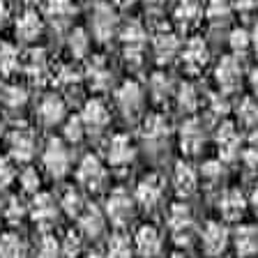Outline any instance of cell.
<instances>
[{"mask_svg": "<svg viewBox=\"0 0 258 258\" xmlns=\"http://www.w3.org/2000/svg\"><path fill=\"white\" fill-rule=\"evenodd\" d=\"M120 42H122V53L127 64L139 67L143 62L145 53V42H148V32H145L143 23L139 21H129L120 28Z\"/></svg>", "mask_w": 258, "mask_h": 258, "instance_id": "obj_1", "label": "cell"}, {"mask_svg": "<svg viewBox=\"0 0 258 258\" xmlns=\"http://www.w3.org/2000/svg\"><path fill=\"white\" fill-rule=\"evenodd\" d=\"M166 226L171 231V237L175 244H189L194 235V215L187 208V203H173L166 212Z\"/></svg>", "mask_w": 258, "mask_h": 258, "instance_id": "obj_2", "label": "cell"}, {"mask_svg": "<svg viewBox=\"0 0 258 258\" xmlns=\"http://www.w3.org/2000/svg\"><path fill=\"white\" fill-rule=\"evenodd\" d=\"M90 28L99 42H108L118 30V12L113 3H104L99 0L90 12Z\"/></svg>", "mask_w": 258, "mask_h": 258, "instance_id": "obj_3", "label": "cell"}, {"mask_svg": "<svg viewBox=\"0 0 258 258\" xmlns=\"http://www.w3.org/2000/svg\"><path fill=\"white\" fill-rule=\"evenodd\" d=\"M106 177H108L106 166H104V161L97 155H86L79 161L76 180H79V184L83 189H88V191H99V189L106 184Z\"/></svg>", "mask_w": 258, "mask_h": 258, "instance_id": "obj_4", "label": "cell"}, {"mask_svg": "<svg viewBox=\"0 0 258 258\" xmlns=\"http://www.w3.org/2000/svg\"><path fill=\"white\" fill-rule=\"evenodd\" d=\"M134 205H136V201L132 199L124 189H113L106 199L104 215H106V219L111 221L113 226H124L134 217Z\"/></svg>", "mask_w": 258, "mask_h": 258, "instance_id": "obj_5", "label": "cell"}, {"mask_svg": "<svg viewBox=\"0 0 258 258\" xmlns=\"http://www.w3.org/2000/svg\"><path fill=\"white\" fill-rule=\"evenodd\" d=\"M228 242H231V233L221 221H208L201 231V249H203L205 256L217 258L228 249Z\"/></svg>", "mask_w": 258, "mask_h": 258, "instance_id": "obj_6", "label": "cell"}, {"mask_svg": "<svg viewBox=\"0 0 258 258\" xmlns=\"http://www.w3.org/2000/svg\"><path fill=\"white\" fill-rule=\"evenodd\" d=\"M58 212H60V203L46 191H37L35 199H32L30 208H28V215L39 228H51L55 226V219H58Z\"/></svg>", "mask_w": 258, "mask_h": 258, "instance_id": "obj_7", "label": "cell"}, {"mask_svg": "<svg viewBox=\"0 0 258 258\" xmlns=\"http://www.w3.org/2000/svg\"><path fill=\"white\" fill-rule=\"evenodd\" d=\"M242 76H244V70H242V62L237 55H224V58L217 62L215 79L224 95L235 92L237 88L242 86Z\"/></svg>", "mask_w": 258, "mask_h": 258, "instance_id": "obj_8", "label": "cell"}, {"mask_svg": "<svg viewBox=\"0 0 258 258\" xmlns=\"http://www.w3.org/2000/svg\"><path fill=\"white\" fill-rule=\"evenodd\" d=\"M42 164L53 177H62L70 171V148L62 139H51L42 152Z\"/></svg>", "mask_w": 258, "mask_h": 258, "instance_id": "obj_9", "label": "cell"}, {"mask_svg": "<svg viewBox=\"0 0 258 258\" xmlns=\"http://www.w3.org/2000/svg\"><path fill=\"white\" fill-rule=\"evenodd\" d=\"M7 148H10V155L14 161H30L37 152V139H35V132L28 127H16L14 132L7 139Z\"/></svg>", "mask_w": 258, "mask_h": 258, "instance_id": "obj_10", "label": "cell"}, {"mask_svg": "<svg viewBox=\"0 0 258 258\" xmlns=\"http://www.w3.org/2000/svg\"><path fill=\"white\" fill-rule=\"evenodd\" d=\"M180 60L182 67L189 74H199L205 70V64L210 60V48L203 37H191L182 48H180Z\"/></svg>", "mask_w": 258, "mask_h": 258, "instance_id": "obj_11", "label": "cell"}, {"mask_svg": "<svg viewBox=\"0 0 258 258\" xmlns=\"http://www.w3.org/2000/svg\"><path fill=\"white\" fill-rule=\"evenodd\" d=\"M136 157V148L127 134H113L106 143V161L115 168L129 166Z\"/></svg>", "mask_w": 258, "mask_h": 258, "instance_id": "obj_12", "label": "cell"}, {"mask_svg": "<svg viewBox=\"0 0 258 258\" xmlns=\"http://www.w3.org/2000/svg\"><path fill=\"white\" fill-rule=\"evenodd\" d=\"M143 99L145 92L141 88V83H136V81H124L122 86L115 90V104L127 118H134L136 113L143 108Z\"/></svg>", "mask_w": 258, "mask_h": 258, "instance_id": "obj_13", "label": "cell"}, {"mask_svg": "<svg viewBox=\"0 0 258 258\" xmlns=\"http://www.w3.org/2000/svg\"><path fill=\"white\" fill-rule=\"evenodd\" d=\"M217 150L224 161H233L242 155V136L233 122H224L217 129Z\"/></svg>", "mask_w": 258, "mask_h": 258, "instance_id": "obj_14", "label": "cell"}, {"mask_svg": "<svg viewBox=\"0 0 258 258\" xmlns=\"http://www.w3.org/2000/svg\"><path fill=\"white\" fill-rule=\"evenodd\" d=\"M164 199V180L155 173L145 175L139 184H136V191H134V201L141 205V208H157Z\"/></svg>", "mask_w": 258, "mask_h": 258, "instance_id": "obj_15", "label": "cell"}, {"mask_svg": "<svg viewBox=\"0 0 258 258\" xmlns=\"http://www.w3.org/2000/svg\"><path fill=\"white\" fill-rule=\"evenodd\" d=\"M81 120H83V127L88 134H99L111 122V113L102 99H88L83 104V111H81Z\"/></svg>", "mask_w": 258, "mask_h": 258, "instance_id": "obj_16", "label": "cell"}, {"mask_svg": "<svg viewBox=\"0 0 258 258\" xmlns=\"http://www.w3.org/2000/svg\"><path fill=\"white\" fill-rule=\"evenodd\" d=\"M132 242H134V251L139 253L141 258H155V256H159L161 247H164L161 233L157 231L155 226H150V224L141 226Z\"/></svg>", "mask_w": 258, "mask_h": 258, "instance_id": "obj_17", "label": "cell"}, {"mask_svg": "<svg viewBox=\"0 0 258 258\" xmlns=\"http://www.w3.org/2000/svg\"><path fill=\"white\" fill-rule=\"evenodd\" d=\"M152 51H155L157 62H171L177 53H180V39L171 28H161L152 37Z\"/></svg>", "mask_w": 258, "mask_h": 258, "instance_id": "obj_18", "label": "cell"}, {"mask_svg": "<svg viewBox=\"0 0 258 258\" xmlns=\"http://www.w3.org/2000/svg\"><path fill=\"white\" fill-rule=\"evenodd\" d=\"M64 111H67L64 99L58 92H51V95L42 97V102H39V106H37V118L44 127H55V124L62 122Z\"/></svg>", "mask_w": 258, "mask_h": 258, "instance_id": "obj_19", "label": "cell"}, {"mask_svg": "<svg viewBox=\"0 0 258 258\" xmlns=\"http://www.w3.org/2000/svg\"><path fill=\"white\" fill-rule=\"evenodd\" d=\"M205 143V127L199 118H189L187 122L180 127V148L184 155H196L201 152Z\"/></svg>", "mask_w": 258, "mask_h": 258, "instance_id": "obj_20", "label": "cell"}, {"mask_svg": "<svg viewBox=\"0 0 258 258\" xmlns=\"http://www.w3.org/2000/svg\"><path fill=\"white\" fill-rule=\"evenodd\" d=\"M21 67L32 83H44V81L51 79V62H48L46 51H42V48L28 51V55H26Z\"/></svg>", "mask_w": 258, "mask_h": 258, "instance_id": "obj_21", "label": "cell"}, {"mask_svg": "<svg viewBox=\"0 0 258 258\" xmlns=\"http://www.w3.org/2000/svg\"><path fill=\"white\" fill-rule=\"evenodd\" d=\"M217 208H219L221 217H224L226 221H237L244 215V210H247V199H244V194H242L240 189L231 187L219 196Z\"/></svg>", "mask_w": 258, "mask_h": 258, "instance_id": "obj_22", "label": "cell"}, {"mask_svg": "<svg viewBox=\"0 0 258 258\" xmlns=\"http://www.w3.org/2000/svg\"><path fill=\"white\" fill-rule=\"evenodd\" d=\"M104 228H106V215L95 205H86L83 212L79 215V233L95 240L104 233Z\"/></svg>", "mask_w": 258, "mask_h": 258, "instance_id": "obj_23", "label": "cell"}, {"mask_svg": "<svg viewBox=\"0 0 258 258\" xmlns=\"http://www.w3.org/2000/svg\"><path fill=\"white\" fill-rule=\"evenodd\" d=\"M44 32V19L35 10H26L16 19V37L21 42H37Z\"/></svg>", "mask_w": 258, "mask_h": 258, "instance_id": "obj_24", "label": "cell"}, {"mask_svg": "<svg viewBox=\"0 0 258 258\" xmlns=\"http://www.w3.org/2000/svg\"><path fill=\"white\" fill-rule=\"evenodd\" d=\"M233 244H235V253L240 258H253L258 253V226H240L233 235Z\"/></svg>", "mask_w": 258, "mask_h": 258, "instance_id": "obj_25", "label": "cell"}, {"mask_svg": "<svg viewBox=\"0 0 258 258\" xmlns=\"http://www.w3.org/2000/svg\"><path fill=\"white\" fill-rule=\"evenodd\" d=\"M44 19L51 21L53 26L62 28L74 19L76 14V7L72 0H44V10H42Z\"/></svg>", "mask_w": 258, "mask_h": 258, "instance_id": "obj_26", "label": "cell"}, {"mask_svg": "<svg viewBox=\"0 0 258 258\" xmlns=\"http://www.w3.org/2000/svg\"><path fill=\"white\" fill-rule=\"evenodd\" d=\"M173 187L180 196H191L199 187V173L191 164L187 161H180L175 164V171H173Z\"/></svg>", "mask_w": 258, "mask_h": 258, "instance_id": "obj_27", "label": "cell"}, {"mask_svg": "<svg viewBox=\"0 0 258 258\" xmlns=\"http://www.w3.org/2000/svg\"><path fill=\"white\" fill-rule=\"evenodd\" d=\"M86 76H88V83H90L92 90H106L111 86L113 81V72L108 67V62L102 58V55H95V58L88 62V70H86Z\"/></svg>", "mask_w": 258, "mask_h": 258, "instance_id": "obj_28", "label": "cell"}, {"mask_svg": "<svg viewBox=\"0 0 258 258\" xmlns=\"http://www.w3.org/2000/svg\"><path fill=\"white\" fill-rule=\"evenodd\" d=\"M143 139L152 145H159L168 139V122L164 115L159 113H152L143 120Z\"/></svg>", "mask_w": 258, "mask_h": 258, "instance_id": "obj_29", "label": "cell"}, {"mask_svg": "<svg viewBox=\"0 0 258 258\" xmlns=\"http://www.w3.org/2000/svg\"><path fill=\"white\" fill-rule=\"evenodd\" d=\"M173 16L180 26H194L203 16V5H201V0H177Z\"/></svg>", "mask_w": 258, "mask_h": 258, "instance_id": "obj_30", "label": "cell"}, {"mask_svg": "<svg viewBox=\"0 0 258 258\" xmlns=\"http://www.w3.org/2000/svg\"><path fill=\"white\" fill-rule=\"evenodd\" d=\"M21 53L19 48L10 42L0 44V76H14L21 70Z\"/></svg>", "mask_w": 258, "mask_h": 258, "instance_id": "obj_31", "label": "cell"}, {"mask_svg": "<svg viewBox=\"0 0 258 258\" xmlns=\"http://www.w3.org/2000/svg\"><path fill=\"white\" fill-rule=\"evenodd\" d=\"M26 102H28V92L19 83H5V86L0 88V104L5 108H10V111L23 108Z\"/></svg>", "mask_w": 258, "mask_h": 258, "instance_id": "obj_32", "label": "cell"}, {"mask_svg": "<svg viewBox=\"0 0 258 258\" xmlns=\"http://www.w3.org/2000/svg\"><path fill=\"white\" fill-rule=\"evenodd\" d=\"M0 258H28L26 242L16 233H5L0 237Z\"/></svg>", "mask_w": 258, "mask_h": 258, "instance_id": "obj_33", "label": "cell"}, {"mask_svg": "<svg viewBox=\"0 0 258 258\" xmlns=\"http://www.w3.org/2000/svg\"><path fill=\"white\" fill-rule=\"evenodd\" d=\"M104 258H134V242L127 235H122V233H115L108 240Z\"/></svg>", "mask_w": 258, "mask_h": 258, "instance_id": "obj_34", "label": "cell"}, {"mask_svg": "<svg viewBox=\"0 0 258 258\" xmlns=\"http://www.w3.org/2000/svg\"><path fill=\"white\" fill-rule=\"evenodd\" d=\"M233 16V7L226 3V0H210L208 7H205V19H208L212 26H226Z\"/></svg>", "mask_w": 258, "mask_h": 258, "instance_id": "obj_35", "label": "cell"}, {"mask_svg": "<svg viewBox=\"0 0 258 258\" xmlns=\"http://www.w3.org/2000/svg\"><path fill=\"white\" fill-rule=\"evenodd\" d=\"M67 48L74 58H86L88 51H90V35H88L86 28H74L67 37Z\"/></svg>", "mask_w": 258, "mask_h": 258, "instance_id": "obj_36", "label": "cell"}, {"mask_svg": "<svg viewBox=\"0 0 258 258\" xmlns=\"http://www.w3.org/2000/svg\"><path fill=\"white\" fill-rule=\"evenodd\" d=\"M58 203H60V208L64 210V215H70V217H79L81 212H83V208H86L81 191H79V189H74V187L64 189V191L60 194Z\"/></svg>", "mask_w": 258, "mask_h": 258, "instance_id": "obj_37", "label": "cell"}, {"mask_svg": "<svg viewBox=\"0 0 258 258\" xmlns=\"http://www.w3.org/2000/svg\"><path fill=\"white\" fill-rule=\"evenodd\" d=\"M175 99H177L180 111H184V113H194L201 104V95L196 90V86H191V83H182V86L177 88Z\"/></svg>", "mask_w": 258, "mask_h": 258, "instance_id": "obj_38", "label": "cell"}, {"mask_svg": "<svg viewBox=\"0 0 258 258\" xmlns=\"http://www.w3.org/2000/svg\"><path fill=\"white\" fill-rule=\"evenodd\" d=\"M237 122L247 129L258 124V104L253 102L251 97H244L240 102V106H237Z\"/></svg>", "mask_w": 258, "mask_h": 258, "instance_id": "obj_39", "label": "cell"}, {"mask_svg": "<svg viewBox=\"0 0 258 258\" xmlns=\"http://www.w3.org/2000/svg\"><path fill=\"white\" fill-rule=\"evenodd\" d=\"M228 46H231L233 55H244L251 51V32L244 28H233L231 37H228Z\"/></svg>", "mask_w": 258, "mask_h": 258, "instance_id": "obj_40", "label": "cell"}, {"mask_svg": "<svg viewBox=\"0 0 258 258\" xmlns=\"http://www.w3.org/2000/svg\"><path fill=\"white\" fill-rule=\"evenodd\" d=\"M79 231H67L64 237L60 240V251H62V258H79L81 251H83V240H81Z\"/></svg>", "mask_w": 258, "mask_h": 258, "instance_id": "obj_41", "label": "cell"}, {"mask_svg": "<svg viewBox=\"0 0 258 258\" xmlns=\"http://www.w3.org/2000/svg\"><path fill=\"white\" fill-rule=\"evenodd\" d=\"M148 90H150V95L155 97L157 102H164V99L171 95V81H168V76L164 74V72H155V74L150 76Z\"/></svg>", "mask_w": 258, "mask_h": 258, "instance_id": "obj_42", "label": "cell"}, {"mask_svg": "<svg viewBox=\"0 0 258 258\" xmlns=\"http://www.w3.org/2000/svg\"><path fill=\"white\" fill-rule=\"evenodd\" d=\"M81 72L74 70L72 64H62L58 70V74H55V83H58L60 88H64V90H74L76 86L81 83Z\"/></svg>", "mask_w": 258, "mask_h": 258, "instance_id": "obj_43", "label": "cell"}, {"mask_svg": "<svg viewBox=\"0 0 258 258\" xmlns=\"http://www.w3.org/2000/svg\"><path fill=\"white\" fill-rule=\"evenodd\" d=\"M19 182H21V189L26 194H37L39 191V184H42V177H39L37 168L26 166L21 173H19Z\"/></svg>", "mask_w": 258, "mask_h": 258, "instance_id": "obj_44", "label": "cell"}, {"mask_svg": "<svg viewBox=\"0 0 258 258\" xmlns=\"http://www.w3.org/2000/svg\"><path fill=\"white\" fill-rule=\"evenodd\" d=\"M86 134L88 132H86V127H83L81 115H74V118H70L64 122V139L70 141V143H81Z\"/></svg>", "mask_w": 258, "mask_h": 258, "instance_id": "obj_45", "label": "cell"}, {"mask_svg": "<svg viewBox=\"0 0 258 258\" xmlns=\"http://www.w3.org/2000/svg\"><path fill=\"white\" fill-rule=\"evenodd\" d=\"M28 215V208L21 203L19 199H10L5 203V212H3V217H5L7 221H10L12 226H16V224H21V219Z\"/></svg>", "mask_w": 258, "mask_h": 258, "instance_id": "obj_46", "label": "cell"}, {"mask_svg": "<svg viewBox=\"0 0 258 258\" xmlns=\"http://www.w3.org/2000/svg\"><path fill=\"white\" fill-rule=\"evenodd\" d=\"M37 258H62V251H60V242L55 240V237L46 235L42 242H39Z\"/></svg>", "mask_w": 258, "mask_h": 258, "instance_id": "obj_47", "label": "cell"}, {"mask_svg": "<svg viewBox=\"0 0 258 258\" xmlns=\"http://www.w3.org/2000/svg\"><path fill=\"white\" fill-rule=\"evenodd\" d=\"M228 102H226V97L221 95H210L208 97V111L210 115H215V118H224L226 113H228Z\"/></svg>", "mask_w": 258, "mask_h": 258, "instance_id": "obj_48", "label": "cell"}, {"mask_svg": "<svg viewBox=\"0 0 258 258\" xmlns=\"http://www.w3.org/2000/svg\"><path fill=\"white\" fill-rule=\"evenodd\" d=\"M201 173H203L205 182H219L221 175H224V166H221V161H208Z\"/></svg>", "mask_w": 258, "mask_h": 258, "instance_id": "obj_49", "label": "cell"}, {"mask_svg": "<svg viewBox=\"0 0 258 258\" xmlns=\"http://www.w3.org/2000/svg\"><path fill=\"white\" fill-rule=\"evenodd\" d=\"M16 177V168L12 166L10 159H0V187H7V184L14 182Z\"/></svg>", "mask_w": 258, "mask_h": 258, "instance_id": "obj_50", "label": "cell"}, {"mask_svg": "<svg viewBox=\"0 0 258 258\" xmlns=\"http://www.w3.org/2000/svg\"><path fill=\"white\" fill-rule=\"evenodd\" d=\"M242 161L249 171H258V145H249L242 150Z\"/></svg>", "mask_w": 258, "mask_h": 258, "instance_id": "obj_51", "label": "cell"}, {"mask_svg": "<svg viewBox=\"0 0 258 258\" xmlns=\"http://www.w3.org/2000/svg\"><path fill=\"white\" fill-rule=\"evenodd\" d=\"M258 7V0H235V10L240 14H251Z\"/></svg>", "mask_w": 258, "mask_h": 258, "instance_id": "obj_52", "label": "cell"}, {"mask_svg": "<svg viewBox=\"0 0 258 258\" xmlns=\"http://www.w3.org/2000/svg\"><path fill=\"white\" fill-rule=\"evenodd\" d=\"M249 86H251V90H253V95L258 97V67L249 74Z\"/></svg>", "mask_w": 258, "mask_h": 258, "instance_id": "obj_53", "label": "cell"}, {"mask_svg": "<svg viewBox=\"0 0 258 258\" xmlns=\"http://www.w3.org/2000/svg\"><path fill=\"white\" fill-rule=\"evenodd\" d=\"M143 3L148 10H161V7L166 5V0H143Z\"/></svg>", "mask_w": 258, "mask_h": 258, "instance_id": "obj_54", "label": "cell"}, {"mask_svg": "<svg viewBox=\"0 0 258 258\" xmlns=\"http://www.w3.org/2000/svg\"><path fill=\"white\" fill-rule=\"evenodd\" d=\"M115 7H120V10H127V7H134L136 0H111Z\"/></svg>", "mask_w": 258, "mask_h": 258, "instance_id": "obj_55", "label": "cell"}, {"mask_svg": "<svg viewBox=\"0 0 258 258\" xmlns=\"http://www.w3.org/2000/svg\"><path fill=\"white\" fill-rule=\"evenodd\" d=\"M251 51L256 53V58H258V26L253 28V32H251Z\"/></svg>", "mask_w": 258, "mask_h": 258, "instance_id": "obj_56", "label": "cell"}, {"mask_svg": "<svg viewBox=\"0 0 258 258\" xmlns=\"http://www.w3.org/2000/svg\"><path fill=\"white\" fill-rule=\"evenodd\" d=\"M5 19H7V5H5V0H0V28H3Z\"/></svg>", "mask_w": 258, "mask_h": 258, "instance_id": "obj_57", "label": "cell"}, {"mask_svg": "<svg viewBox=\"0 0 258 258\" xmlns=\"http://www.w3.org/2000/svg\"><path fill=\"white\" fill-rule=\"evenodd\" d=\"M251 205L256 208V212H258V182H256V187H253V191H251Z\"/></svg>", "mask_w": 258, "mask_h": 258, "instance_id": "obj_58", "label": "cell"}, {"mask_svg": "<svg viewBox=\"0 0 258 258\" xmlns=\"http://www.w3.org/2000/svg\"><path fill=\"white\" fill-rule=\"evenodd\" d=\"M3 212H5V201L0 199V217H3Z\"/></svg>", "mask_w": 258, "mask_h": 258, "instance_id": "obj_59", "label": "cell"}, {"mask_svg": "<svg viewBox=\"0 0 258 258\" xmlns=\"http://www.w3.org/2000/svg\"><path fill=\"white\" fill-rule=\"evenodd\" d=\"M3 127H5V124H3V118H0V136H3Z\"/></svg>", "mask_w": 258, "mask_h": 258, "instance_id": "obj_60", "label": "cell"}, {"mask_svg": "<svg viewBox=\"0 0 258 258\" xmlns=\"http://www.w3.org/2000/svg\"><path fill=\"white\" fill-rule=\"evenodd\" d=\"M171 258H184V256H182V253H173Z\"/></svg>", "mask_w": 258, "mask_h": 258, "instance_id": "obj_61", "label": "cell"}]
</instances>
